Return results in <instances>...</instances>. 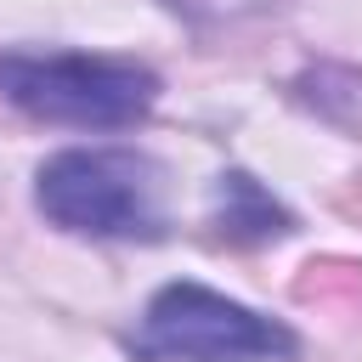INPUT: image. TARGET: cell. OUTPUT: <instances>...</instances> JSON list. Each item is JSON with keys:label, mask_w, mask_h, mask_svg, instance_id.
<instances>
[{"label": "cell", "mask_w": 362, "mask_h": 362, "mask_svg": "<svg viewBox=\"0 0 362 362\" xmlns=\"http://www.w3.org/2000/svg\"><path fill=\"white\" fill-rule=\"evenodd\" d=\"M0 96L45 124L79 130H124L147 119L158 102V74L124 57H85V51H6L0 57Z\"/></svg>", "instance_id": "1"}, {"label": "cell", "mask_w": 362, "mask_h": 362, "mask_svg": "<svg viewBox=\"0 0 362 362\" xmlns=\"http://www.w3.org/2000/svg\"><path fill=\"white\" fill-rule=\"evenodd\" d=\"M34 198L45 221L79 238H158V164L124 147H74L40 164Z\"/></svg>", "instance_id": "2"}, {"label": "cell", "mask_w": 362, "mask_h": 362, "mask_svg": "<svg viewBox=\"0 0 362 362\" xmlns=\"http://www.w3.org/2000/svg\"><path fill=\"white\" fill-rule=\"evenodd\" d=\"M130 351L141 362H272L294 356V334L204 283H170L147 300Z\"/></svg>", "instance_id": "3"}, {"label": "cell", "mask_w": 362, "mask_h": 362, "mask_svg": "<svg viewBox=\"0 0 362 362\" xmlns=\"http://www.w3.org/2000/svg\"><path fill=\"white\" fill-rule=\"evenodd\" d=\"M215 232L232 243H266L288 232V209L243 170H226L215 181Z\"/></svg>", "instance_id": "4"}]
</instances>
